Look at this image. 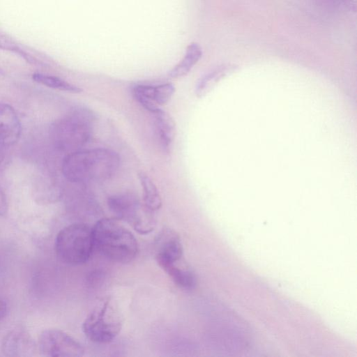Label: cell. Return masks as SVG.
<instances>
[{"mask_svg":"<svg viewBox=\"0 0 357 357\" xmlns=\"http://www.w3.org/2000/svg\"><path fill=\"white\" fill-rule=\"evenodd\" d=\"M22 126L14 108L7 104H0V145L11 146L17 142Z\"/></svg>","mask_w":357,"mask_h":357,"instance_id":"obj_11","label":"cell"},{"mask_svg":"<svg viewBox=\"0 0 357 357\" xmlns=\"http://www.w3.org/2000/svg\"><path fill=\"white\" fill-rule=\"evenodd\" d=\"M2 146L0 145V163L1 162V160H3V149H2Z\"/></svg>","mask_w":357,"mask_h":357,"instance_id":"obj_21","label":"cell"},{"mask_svg":"<svg viewBox=\"0 0 357 357\" xmlns=\"http://www.w3.org/2000/svg\"><path fill=\"white\" fill-rule=\"evenodd\" d=\"M93 248L92 228L84 223H73L63 227L55 238L54 249L57 257L70 266L86 263Z\"/></svg>","mask_w":357,"mask_h":357,"instance_id":"obj_3","label":"cell"},{"mask_svg":"<svg viewBox=\"0 0 357 357\" xmlns=\"http://www.w3.org/2000/svg\"><path fill=\"white\" fill-rule=\"evenodd\" d=\"M107 205L115 219L127 222L139 234H147L155 227L154 220L148 214L151 212L143 213L137 197L132 193L114 195L108 198Z\"/></svg>","mask_w":357,"mask_h":357,"instance_id":"obj_5","label":"cell"},{"mask_svg":"<svg viewBox=\"0 0 357 357\" xmlns=\"http://www.w3.org/2000/svg\"><path fill=\"white\" fill-rule=\"evenodd\" d=\"M37 343L23 329H14L7 333L1 342V351L6 356L29 357L35 355Z\"/></svg>","mask_w":357,"mask_h":357,"instance_id":"obj_10","label":"cell"},{"mask_svg":"<svg viewBox=\"0 0 357 357\" xmlns=\"http://www.w3.org/2000/svg\"><path fill=\"white\" fill-rule=\"evenodd\" d=\"M32 78L36 82L52 89L75 93H79L82 91L80 87L72 84L58 77L36 73L33 74Z\"/></svg>","mask_w":357,"mask_h":357,"instance_id":"obj_15","label":"cell"},{"mask_svg":"<svg viewBox=\"0 0 357 357\" xmlns=\"http://www.w3.org/2000/svg\"><path fill=\"white\" fill-rule=\"evenodd\" d=\"M161 144L166 151L169 149L176 135V123L172 116L161 108L153 113Z\"/></svg>","mask_w":357,"mask_h":357,"instance_id":"obj_12","label":"cell"},{"mask_svg":"<svg viewBox=\"0 0 357 357\" xmlns=\"http://www.w3.org/2000/svg\"><path fill=\"white\" fill-rule=\"evenodd\" d=\"M37 346L40 354L48 357H79L85 351L77 340L57 328L43 331L38 337Z\"/></svg>","mask_w":357,"mask_h":357,"instance_id":"obj_7","label":"cell"},{"mask_svg":"<svg viewBox=\"0 0 357 357\" xmlns=\"http://www.w3.org/2000/svg\"><path fill=\"white\" fill-rule=\"evenodd\" d=\"M94 248L108 259L119 264L131 262L138 252L137 241L115 218H102L92 227Z\"/></svg>","mask_w":357,"mask_h":357,"instance_id":"obj_2","label":"cell"},{"mask_svg":"<svg viewBox=\"0 0 357 357\" xmlns=\"http://www.w3.org/2000/svg\"><path fill=\"white\" fill-rule=\"evenodd\" d=\"M155 260L160 268L184 258L179 235L171 229H164L155 241Z\"/></svg>","mask_w":357,"mask_h":357,"instance_id":"obj_9","label":"cell"},{"mask_svg":"<svg viewBox=\"0 0 357 357\" xmlns=\"http://www.w3.org/2000/svg\"><path fill=\"white\" fill-rule=\"evenodd\" d=\"M229 70V67L222 66H219L211 72L204 75L197 82L195 87V94L197 97L204 96L213 86V85L220 79Z\"/></svg>","mask_w":357,"mask_h":357,"instance_id":"obj_16","label":"cell"},{"mask_svg":"<svg viewBox=\"0 0 357 357\" xmlns=\"http://www.w3.org/2000/svg\"><path fill=\"white\" fill-rule=\"evenodd\" d=\"M7 208L8 204L6 197L4 192L0 187V215H4L7 211Z\"/></svg>","mask_w":357,"mask_h":357,"instance_id":"obj_19","label":"cell"},{"mask_svg":"<svg viewBox=\"0 0 357 357\" xmlns=\"http://www.w3.org/2000/svg\"><path fill=\"white\" fill-rule=\"evenodd\" d=\"M0 50H6L17 54L28 63L40 64V62L22 47L10 36L0 32Z\"/></svg>","mask_w":357,"mask_h":357,"instance_id":"obj_17","label":"cell"},{"mask_svg":"<svg viewBox=\"0 0 357 357\" xmlns=\"http://www.w3.org/2000/svg\"><path fill=\"white\" fill-rule=\"evenodd\" d=\"M175 91L172 83H165L156 86L137 85L133 89L135 99L146 110L152 114L158 110L160 105L167 104Z\"/></svg>","mask_w":357,"mask_h":357,"instance_id":"obj_8","label":"cell"},{"mask_svg":"<svg viewBox=\"0 0 357 357\" xmlns=\"http://www.w3.org/2000/svg\"><path fill=\"white\" fill-rule=\"evenodd\" d=\"M123 320L109 301L94 309L84 319L82 331L91 342L107 344L119 335Z\"/></svg>","mask_w":357,"mask_h":357,"instance_id":"obj_4","label":"cell"},{"mask_svg":"<svg viewBox=\"0 0 357 357\" xmlns=\"http://www.w3.org/2000/svg\"><path fill=\"white\" fill-rule=\"evenodd\" d=\"M327 8L335 10H346L352 5L353 0H321Z\"/></svg>","mask_w":357,"mask_h":357,"instance_id":"obj_18","label":"cell"},{"mask_svg":"<svg viewBox=\"0 0 357 357\" xmlns=\"http://www.w3.org/2000/svg\"><path fill=\"white\" fill-rule=\"evenodd\" d=\"M94 114L85 109L77 110L56 125V138L62 148L75 149L82 146L90 138Z\"/></svg>","mask_w":357,"mask_h":357,"instance_id":"obj_6","label":"cell"},{"mask_svg":"<svg viewBox=\"0 0 357 357\" xmlns=\"http://www.w3.org/2000/svg\"><path fill=\"white\" fill-rule=\"evenodd\" d=\"M119 163V156L114 151L93 149L69 154L63 160L62 172L73 182H98L112 177Z\"/></svg>","mask_w":357,"mask_h":357,"instance_id":"obj_1","label":"cell"},{"mask_svg":"<svg viewBox=\"0 0 357 357\" xmlns=\"http://www.w3.org/2000/svg\"><path fill=\"white\" fill-rule=\"evenodd\" d=\"M202 55V50L197 43H190L186 49L182 60L176 65L168 75L172 78H178L187 75L199 61Z\"/></svg>","mask_w":357,"mask_h":357,"instance_id":"obj_13","label":"cell"},{"mask_svg":"<svg viewBox=\"0 0 357 357\" xmlns=\"http://www.w3.org/2000/svg\"><path fill=\"white\" fill-rule=\"evenodd\" d=\"M6 312V303L0 300V319L3 318Z\"/></svg>","mask_w":357,"mask_h":357,"instance_id":"obj_20","label":"cell"},{"mask_svg":"<svg viewBox=\"0 0 357 357\" xmlns=\"http://www.w3.org/2000/svg\"><path fill=\"white\" fill-rule=\"evenodd\" d=\"M139 178L143 190L145 208L151 213L158 211L162 206V199L157 186L143 172L139 173Z\"/></svg>","mask_w":357,"mask_h":357,"instance_id":"obj_14","label":"cell"}]
</instances>
